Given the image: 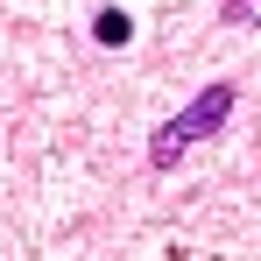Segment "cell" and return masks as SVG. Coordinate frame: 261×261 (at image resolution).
Returning <instances> with one entry per match:
<instances>
[{
	"instance_id": "6da1fadb",
	"label": "cell",
	"mask_w": 261,
	"mask_h": 261,
	"mask_svg": "<svg viewBox=\"0 0 261 261\" xmlns=\"http://www.w3.org/2000/svg\"><path fill=\"white\" fill-rule=\"evenodd\" d=\"M226 113H233V85H205L191 106H184V113H176V120H163V127H155V141H148V163H155V170H170V163L191 148V141H205V134L226 127Z\"/></svg>"
},
{
	"instance_id": "7a4b0ae2",
	"label": "cell",
	"mask_w": 261,
	"mask_h": 261,
	"mask_svg": "<svg viewBox=\"0 0 261 261\" xmlns=\"http://www.w3.org/2000/svg\"><path fill=\"white\" fill-rule=\"evenodd\" d=\"M92 36H99V43H106V49H120V43H127V36H134V21H127V14H113V7H106V14L92 21Z\"/></svg>"
},
{
	"instance_id": "3957f363",
	"label": "cell",
	"mask_w": 261,
	"mask_h": 261,
	"mask_svg": "<svg viewBox=\"0 0 261 261\" xmlns=\"http://www.w3.org/2000/svg\"><path fill=\"white\" fill-rule=\"evenodd\" d=\"M219 14L233 29H261V0H219Z\"/></svg>"
}]
</instances>
